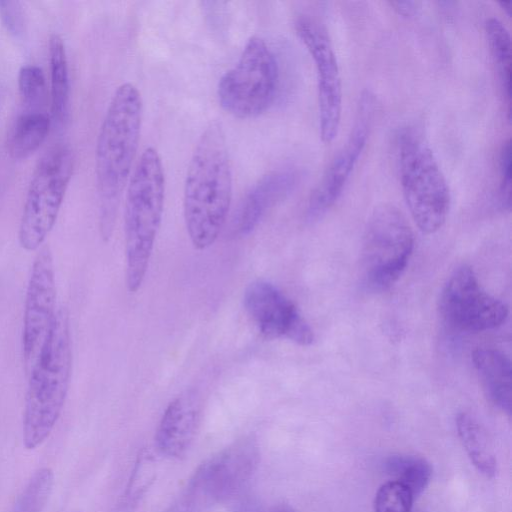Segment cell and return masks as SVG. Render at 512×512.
Wrapping results in <instances>:
<instances>
[{
	"instance_id": "cell-21",
	"label": "cell",
	"mask_w": 512,
	"mask_h": 512,
	"mask_svg": "<svg viewBox=\"0 0 512 512\" xmlns=\"http://www.w3.org/2000/svg\"><path fill=\"white\" fill-rule=\"evenodd\" d=\"M486 34L490 52L500 79L507 103L508 119L511 110V38L506 26L497 18L486 23Z\"/></svg>"
},
{
	"instance_id": "cell-9",
	"label": "cell",
	"mask_w": 512,
	"mask_h": 512,
	"mask_svg": "<svg viewBox=\"0 0 512 512\" xmlns=\"http://www.w3.org/2000/svg\"><path fill=\"white\" fill-rule=\"evenodd\" d=\"M439 310L450 326L470 332L501 326L509 312L504 302L480 285L468 265L459 266L448 278L440 295Z\"/></svg>"
},
{
	"instance_id": "cell-25",
	"label": "cell",
	"mask_w": 512,
	"mask_h": 512,
	"mask_svg": "<svg viewBox=\"0 0 512 512\" xmlns=\"http://www.w3.org/2000/svg\"><path fill=\"white\" fill-rule=\"evenodd\" d=\"M416 497L412 491L397 480L380 486L374 498L375 512H411Z\"/></svg>"
},
{
	"instance_id": "cell-10",
	"label": "cell",
	"mask_w": 512,
	"mask_h": 512,
	"mask_svg": "<svg viewBox=\"0 0 512 512\" xmlns=\"http://www.w3.org/2000/svg\"><path fill=\"white\" fill-rule=\"evenodd\" d=\"M295 30L315 64L320 137L325 144L336 138L342 114V84L337 58L326 32L308 17H299Z\"/></svg>"
},
{
	"instance_id": "cell-32",
	"label": "cell",
	"mask_w": 512,
	"mask_h": 512,
	"mask_svg": "<svg viewBox=\"0 0 512 512\" xmlns=\"http://www.w3.org/2000/svg\"><path fill=\"white\" fill-rule=\"evenodd\" d=\"M73 512H78V511H73Z\"/></svg>"
},
{
	"instance_id": "cell-29",
	"label": "cell",
	"mask_w": 512,
	"mask_h": 512,
	"mask_svg": "<svg viewBox=\"0 0 512 512\" xmlns=\"http://www.w3.org/2000/svg\"><path fill=\"white\" fill-rule=\"evenodd\" d=\"M390 6L401 16L414 17L420 9V3L416 1H392Z\"/></svg>"
},
{
	"instance_id": "cell-30",
	"label": "cell",
	"mask_w": 512,
	"mask_h": 512,
	"mask_svg": "<svg viewBox=\"0 0 512 512\" xmlns=\"http://www.w3.org/2000/svg\"><path fill=\"white\" fill-rule=\"evenodd\" d=\"M271 512H297V511L289 506L280 505V506L275 507Z\"/></svg>"
},
{
	"instance_id": "cell-14",
	"label": "cell",
	"mask_w": 512,
	"mask_h": 512,
	"mask_svg": "<svg viewBox=\"0 0 512 512\" xmlns=\"http://www.w3.org/2000/svg\"><path fill=\"white\" fill-rule=\"evenodd\" d=\"M374 112L372 95H362L351 133L334 156L321 180L312 191L306 209V218L314 222L321 218L338 200L365 148Z\"/></svg>"
},
{
	"instance_id": "cell-26",
	"label": "cell",
	"mask_w": 512,
	"mask_h": 512,
	"mask_svg": "<svg viewBox=\"0 0 512 512\" xmlns=\"http://www.w3.org/2000/svg\"><path fill=\"white\" fill-rule=\"evenodd\" d=\"M155 476L154 461L150 454H141L137 460L129 485L118 512H128L143 495Z\"/></svg>"
},
{
	"instance_id": "cell-15",
	"label": "cell",
	"mask_w": 512,
	"mask_h": 512,
	"mask_svg": "<svg viewBox=\"0 0 512 512\" xmlns=\"http://www.w3.org/2000/svg\"><path fill=\"white\" fill-rule=\"evenodd\" d=\"M299 173L294 169L272 171L262 176L245 194L232 220L235 234L246 236L261 222L267 211L296 187Z\"/></svg>"
},
{
	"instance_id": "cell-12",
	"label": "cell",
	"mask_w": 512,
	"mask_h": 512,
	"mask_svg": "<svg viewBox=\"0 0 512 512\" xmlns=\"http://www.w3.org/2000/svg\"><path fill=\"white\" fill-rule=\"evenodd\" d=\"M56 312L53 257L50 248L44 246L34 259L24 304L22 348L29 367L46 341Z\"/></svg>"
},
{
	"instance_id": "cell-17",
	"label": "cell",
	"mask_w": 512,
	"mask_h": 512,
	"mask_svg": "<svg viewBox=\"0 0 512 512\" xmlns=\"http://www.w3.org/2000/svg\"><path fill=\"white\" fill-rule=\"evenodd\" d=\"M472 361L489 402L510 415L512 390L510 359L499 350L477 348L472 353Z\"/></svg>"
},
{
	"instance_id": "cell-28",
	"label": "cell",
	"mask_w": 512,
	"mask_h": 512,
	"mask_svg": "<svg viewBox=\"0 0 512 512\" xmlns=\"http://www.w3.org/2000/svg\"><path fill=\"white\" fill-rule=\"evenodd\" d=\"M0 19L4 27L14 36H20L25 29V15L18 1H0Z\"/></svg>"
},
{
	"instance_id": "cell-8",
	"label": "cell",
	"mask_w": 512,
	"mask_h": 512,
	"mask_svg": "<svg viewBox=\"0 0 512 512\" xmlns=\"http://www.w3.org/2000/svg\"><path fill=\"white\" fill-rule=\"evenodd\" d=\"M74 157L66 144L49 149L32 174L19 225L20 246L40 249L53 229L72 178Z\"/></svg>"
},
{
	"instance_id": "cell-2",
	"label": "cell",
	"mask_w": 512,
	"mask_h": 512,
	"mask_svg": "<svg viewBox=\"0 0 512 512\" xmlns=\"http://www.w3.org/2000/svg\"><path fill=\"white\" fill-rule=\"evenodd\" d=\"M143 102L138 88L119 85L107 107L95 150L99 229L104 241L112 235L123 191L138 149Z\"/></svg>"
},
{
	"instance_id": "cell-23",
	"label": "cell",
	"mask_w": 512,
	"mask_h": 512,
	"mask_svg": "<svg viewBox=\"0 0 512 512\" xmlns=\"http://www.w3.org/2000/svg\"><path fill=\"white\" fill-rule=\"evenodd\" d=\"M53 486L52 469L43 467L36 470L18 495L10 512H43Z\"/></svg>"
},
{
	"instance_id": "cell-3",
	"label": "cell",
	"mask_w": 512,
	"mask_h": 512,
	"mask_svg": "<svg viewBox=\"0 0 512 512\" xmlns=\"http://www.w3.org/2000/svg\"><path fill=\"white\" fill-rule=\"evenodd\" d=\"M68 312L57 310L46 341L31 366L23 414V445L32 450L48 438L69 389L72 349Z\"/></svg>"
},
{
	"instance_id": "cell-24",
	"label": "cell",
	"mask_w": 512,
	"mask_h": 512,
	"mask_svg": "<svg viewBox=\"0 0 512 512\" xmlns=\"http://www.w3.org/2000/svg\"><path fill=\"white\" fill-rule=\"evenodd\" d=\"M18 89L23 110L45 111L48 99L46 79L36 65L22 66L18 74Z\"/></svg>"
},
{
	"instance_id": "cell-1",
	"label": "cell",
	"mask_w": 512,
	"mask_h": 512,
	"mask_svg": "<svg viewBox=\"0 0 512 512\" xmlns=\"http://www.w3.org/2000/svg\"><path fill=\"white\" fill-rule=\"evenodd\" d=\"M232 197V173L221 122L210 121L192 152L183 193V213L192 246L205 250L217 240Z\"/></svg>"
},
{
	"instance_id": "cell-13",
	"label": "cell",
	"mask_w": 512,
	"mask_h": 512,
	"mask_svg": "<svg viewBox=\"0 0 512 512\" xmlns=\"http://www.w3.org/2000/svg\"><path fill=\"white\" fill-rule=\"evenodd\" d=\"M244 306L261 335L269 340L287 338L310 345L314 334L295 304L274 284L256 280L244 292Z\"/></svg>"
},
{
	"instance_id": "cell-6",
	"label": "cell",
	"mask_w": 512,
	"mask_h": 512,
	"mask_svg": "<svg viewBox=\"0 0 512 512\" xmlns=\"http://www.w3.org/2000/svg\"><path fill=\"white\" fill-rule=\"evenodd\" d=\"M279 83L276 57L258 36L250 37L235 65L219 80L220 106L239 119L260 116L272 105Z\"/></svg>"
},
{
	"instance_id": "cell-19",
	"label": "cell",
	"mask_w": 512,
	"mask_h": 512,
	"mask_svg": "<svg viewBox=\"0 0 512 512\" xmlns=\"http://www.w3.org/2000/svg\"><path fill=\"white\" fill-rule=\"evenodd\" d=\"M51 115L57 126H62L69 114L70 80L63 39L58 34L49 38Z\"/></svg>"
},
{
	"instance_id": "cell-18",
	"label": "cell",
	"mask_w": 512,
	"mask_h": 512,
	"mask_svg": "<svg viewBox=\"0 0 512 512\" xmlns=\"http://www.w3.org/2000/svg\"><path fill=\"white\" fill-rule=\"evenodd\" d=\"M50 123V116L46 111L23 110L8 134L7 151L10 157L23 160L36 152L48 135Z\"/></svg>"
},
{
	"instance_id": "cell-5",
	"label": "cell",
	"mask_w": 512,
	"mask_h": 512,
	"mask_svg": "<svg viewBox=\"0 0 512 512\" xmlns=\"http://www.w3.org/2000/svg\"><path fill=\"white\" fill-rule=\"evenodd\" d=\"M398 149L401 187L411 217L421 232L435 233L445 223L451 205L447 180L417 130H404Z\"/></svg>"
},
{
	"instance_id": "cell-22",
	"label": "cell",
	"mask_w": 512,
	"mask_h": 512,
	"mask_svg": "<svg viewBox=\"0 0 512 512\" xmlns=\"http://www.w3.org/2000/svg\"><path fill=\"white\" fill-rule=\"evenodd\" d=\"M385 470L393 480L406 485L416 498L427 487L432 476L430 463L416 455H392L385 461Z\"/></svg>"
},
{
	"instance_id": "cell-16",
	"label": "cell",
	"mask_w": 512,
	"mask_h": 512,
	"mask_svg": "<svg viewBox=\"0 0 512 512\" xmlns=\"http://www.w3.org/2000/svg\"><path fill=\"white\" fill-rule=\"evenodd\" d=\"M200 414L201 404L194 393L186 392L172 400L156 431L158 449L170 457L183 456L195 438Z\"/></svg>"
},
{
	"instance_id": "cell-31",
	"label": "cell",
	"mask_w": 512,
	"mask_h": 512,
	"mask_svg": "<svg viewBox=\"0 0 512 512\" xmlns=\"http://www.w3.org/2000/svg\"><path fill=\"white\" fill-rule=\"evenodd\" d=\"M504 12L509 16L510 15V2L501 1L498 2Z\"/></svg>"
},
{
	"instance_id": "cell-11",
	"label": "cell",
	"mask_w": 512,
	"mask_h": 512,
	"mask_svg": "<svg viewBox=\"0 0 512 512\" xmlns=\"http://www.w3.org/2000/svg\"><path fill=\"white\" fill-rule=\"evenodd\" d=\"M259 461L256 439L246 436L235 440L198 468L189 496H201L205 502L224 501L251 478Z\"/></svg>"
},
{
	"instance_id": "cell-7",
	"label": "cell",
	"mask_w": 512,
	"mask_h": 512,
	"mask_svg": "<svg viewBox=\"0 0 512 512\" xmlns=\"http://www.w3.org/2000/svg\"><path fill=\"white\" fill-rule=\"evenodd\" d=\"M414 249L413 230L401 210L390 203L370 214L361 248L362 278L372 291L390 288L404 272Z\"/></svg>"
},
{
	"instance_id": "cell-4",
	"label": "cell",
	"mask_w": 512,
	"mask_h": 512,
	"mask_svg": "<svg viewBox=\"0 0 512 512\" xmlns=\"http://www.w3.org/2000/svg\"><path fill=\"white\" fill-rule=\"evenodd\" d=\"M165 175L161 157L153 147L141 154L129 178L124 205L126 286L135 293L149 266L161 224Z\"/></svg>"
},
{
	"instance_id": "cell-27",
	"label": "cell",
	"mask_w": 512,
	"mask_h": 512,
	"mask_svg": "<svg viewBox=\"0 0 512 512\" xmlns=\"http://www.w3.org/2000/svg\"><path fill=\"white\" fill-rule=\"evenodd\" d=\"M499 200L503 209L511 206V141L507 139L500 152Z\"/></svg>"
},
{
	"instance_id": "cell-20",
	"label": "cell",
	"mask_w": 512,
	"mask_h": 512,
	"mask_svg": "<svg viewBox=\"0 0 512 512\" xmlns=\"http://www.w3.org/2000/svg\"><path fill=\"white\" fill-rule=\"evenodd\" d=\"M456 428L460 441L473 465L486 477L497 472V459L493 445L478 421L466 412L459 413Z\"/></svg>"
}]
</instances>
